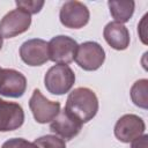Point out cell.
Returning <instances> with one entry per match:
<instances>
[{"mask_svg": "<svg viewBox=\"0 0 148 148\" xmlns=\"http://www.w3.org/2000/svg\"><path fill=\"white\" fill-rule=\"evenodd\" d=\"M65 110L81 124L88 123L98 111V98L89 88H75L67 97Z\"/></svg>", "mask_w": 148, "mask_h": 148, "instance_id": "6da1fadb", "label": "cell"}, {"mask_svg": "<svg viewBox=\"0 0 148 148\" xmlns=\"http://www.w3.org/2000/svg\"><path fill=\"white\" fill-rule=\"evenodd\" d=\"M75 82V74L68 65H54L45 73L44 84L49 92L64 95L68 92Z\"/></svg>", "mask_w": 148, "mask_h": 148, "instance_id": "7a4b0ae2", "label": "cell"}, {"mask_svg": "<svg viewBox=\"0 0 148 148\" xmlns=\"http://www.w3.org/2000/svg\"><path fill=\"white\" fill-rule=\"evenodd\" d=\"M49 59L57 65H68L75 59L77 43L72 37L59 35L49 43Z\"/></svg>", "mask_w": 148, "mask_h": 148, "instance_id": "3957f363", "label": "cell"}, {"mask_svg": "<svg viewBox=\"0 0 148 148\" xmlns=\"http://www.w3.org/2000/svg\"><path fill=\"white\" fill-rule=\"evenodd\" d=\"M74 60L82 69L92 72L103 65L105 60V51L96 42H84L77 46Z\"/></svg>", "mask_w": 148, "mask_h": 148, "instance_id": "277c9868", "label": "cell"}, {"mask_svg": "<svg viewBox=\"0 0 148 148\" xmlns=\"http://www.w3.org/2000/svg\"><path fill=\"white\" fill-rule=\"evenodd\" d=\"M31 25V15L21 8L8 12L0 21V35L2 38H13L25 32Z\"/></svg>", "mask_w": 148, "mask_h": 148, "instance_id": "5b68a950", "label": "cell"}, {"mask_svg": "<svg viewBox=\"0 0 148 148\" xmlns=\"http://www.w3.org/2000/svg\"><path fill=\"white\" fill-rule=\"evenodd\" d=\"M29 108L35 120L39 124L51 123L60 112V103L47 99L38 89L32 91L29 101Z\"/></svg>", "mask_w": 148, "mask_h": 148, "instance_id": "8992f818", "label": "cell"}, {"mask_svg": "<svg viewBox=\"0 0 148 148\" xmlns=\"http://www.w3.org/2000/svg\"><path fill=\"white\" fill-rule=\"evenodd\" d=\"M146 130V124L143 119L136 114H124L121 116L116 125H114V136L124 142V143H130L133 140L138 139L142 134H145Z\"/></svg>", "mask_w": 148, "mask_h": 148, "instance_id": "52a82bcc", "label": "cell"}, {"mask_svg": "<svg viewBox=\"0 0 148 148\" xmlns=\"http://www.w3.org/2000/svg\"><path fill=\"white\" fill-rule=\"evenodd\" d=\"M59 18L64 27L71 29H80L89 22L90 13L84 3L75 0L67 1L60 8Z\"/></svg>", "mask_w": 148, "mask_h": 148, "instance_id": "ba28073f", "label": "cell"}, {"mask_svg": "<svg viewBox=\"0 0 148 148\" xmlns=\"http://www.w3.org/2000/svg\"><path fill=\"white\" fill-rule=\"evenodd\" d=\"M27 89L25 76L13 68L0 69V95L18 98L23 96Z\"/></svg>", "mask_w": 148, "mask_h": 148, "instance_id": "9c48e42d", "label": "cell"}, {"mask_svg": "<svg viewBox=\"0 0 148 148\" xmlns=\"http://www.w3.org/2000/svg\"><path fill=\"white\" fill-rule=\"evenodd\" d=\"M20 57L29 66H42L49 59V44L40 38L25 40L20 47Z\"/></svg>", "mask_w": 148, "mask_h": 148, "instance_id": "30bf717a", "label": "cell"}, {"mask_svg": "<svg viewBox=\"0 0 148 148\" xmlns=\"http://www.w3.org/2000/svg\"><path fill=\"white\" fill-rule=\"evenodd\" d=\"M24 123V111L18 103L0 98V132H10L20 128Z\"/></svg>", "mask_w": 148, "mask_h": 148, "instance_id": "8fae6325", "label": "cell"}, {"mask_svg": "<svg viewBox=\"0 0 148 148\" xmlns=\"http://www.w3.org/2000/svg\"><path fill=\"white\" fill-rule=\"evenodd\" d=\"M82 128V124L69 114L65 109L60 110L58 116L51 121L50 130L65 140H72L75 138Z\"/></svg>", "mask_w": 148, "mask_h": 148, "instance_id": "7c38bea8", "label": "cell"}, {"mask_svg": "<svg viewBox=\"0 0 148 148\" xmlns=\"http://www.w3.org/2000/svg\"><path fill=\"white\" fill-rule=\"evenodd\" d=\"M103 36L106 43L114 50L123 51L126 50L130 45V40H131L130 31L121 23L114 21L109 22L104 28Z\"/></svg>", "mask_w": 148, "mask_h": 148, "instance_id": "4fadbf2b", "label": "cell"}, {"mask_svg": "<svg viewBox=\"0 0 148 148\" xmlns=\"http://www.w3.org/2000/svg\"><path fill=\"white\" fill-rule=\"evenodd\" d=\"M108 6L114 22L124 24L133 16L135 2L133 0H110L108 1Z\"/></svg>", "mask_w": 148, "mask_h": 148, "instance_id": "5bb4252c", "label": "cell"}, {"mask_svg": "<svg viewBox=\"0 0 148 148\" xmlns=\"http://www.w3.org/2000/svg\"><path fill=\"white\" fill-rule=\"evenodd\" d=\"M130 95L136 106L146 110L148 108V80L140 79L135 81L130 90Z\"/></svg>", "mask_w": 148, "mask_h": 148, "instance_id": "9a60e30c", "label": "cell"}, {"mask_svg": "<svg viewBox=\"0 0 148 148\" xmlns=\"http://www.w3.org/2000/svg\"><path fill=\"white\" fill-rule=\"evenodd\" d=\"M34 143L38 148H66L65 140L58 135H52V134L40 136L36 139Z\"/></svg>", "mask_w": 148, "mask_h": 148, "instance_id": "2e32d148", "label": "cell"}, {"mask_svg": "<svg viewBox=\"0 0 148 148\" xmlns=\"http://www.w3.org/2000/svg\"><path fill=\"white\" fill-rule=\"evenodd\" d=\"M15 3L17 6V8H21L23 10H25L30 15L39 13L40 9L44 6L43 0H16Z\"/></svg>", "mask_w": 148, "mask_h": 148, "instance_id": "e0dca14e", "label": "cell"}, {"mask_svg": "<svg viewBox=\"0 0 148 148\" xmlns=\"http://www.w3.org/2000/svg\"><path fill=\"white\" fill-rule=\"evenodd\" d=\"M1 148H38L34 142L22 138H13L3 142Z\"/></svg>", "mask_w": 148, "mask_h": 148, "instance_id": "ac0fdd59", "label": "cell"}, {"mask_svg": "<svg viewBox=\"0 0 148 148\" xmlns=\"http://www.w3.org/2000/svg\"><path fill=\"white\" fill-rule=\"evenodd\" d=\"M147 17H148V14H145V16L142 17L141 22L138 25V32H139V36H140V38H141L143 44L148 43L147 42V32H146V30H147Z\"/></svg>", "mask_w": 148, "mask_h": 148, "instance_id": "d6986e66", "label": "cell"}, {"mask_svg": "<svg viewBox=\"0 0 148 148\" xmlns=\"http://www.w3.org/2000/svg\"><path fill=\"white\" fill-rule=\"evenodd\" d=\"M131 148H148V135L142 134L131 142Z\"/></svg>", "mask_w": 148, "mask_h": 148, "instance_id": "ffe728a7", "label": "cell"}, {"mask_svg": "<svg viewBox=\"0 0 148 148\" xmlns=\"http://www.w3.org/2000/svg\"><path fill=\"white\" fill-rule=\"evenodd\" d=\"M2 44H3V38H2V36L0 35V50H1V47H2Z\"/></svg>", "mask_w": 148, "mask_h": 148, "instance_id": "44dd1931", "label": "cell"}, {"mask_svg": "<svg viewBox=\"0 0 148 148\" xmlns=\"http://www.w3.org/2000/svg\"><path fill=\"white\" fill-rule=\"evenodd\" d=\"M0 69H1V67H0Z\"/></svg>", "mask_w": 148, "mask_h": 148, "instance_id": "7402d4cb", "label": "cell"}]
</instances>
